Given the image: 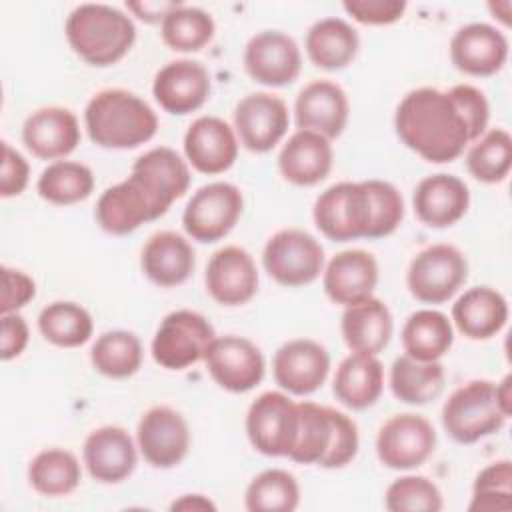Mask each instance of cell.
Returning <instances> with one entry per match:
<instances>
[{
	"mask_svg": "<svg viewBox=\"0 0 512 512\" xmlns=\"http://www.w3.org/2000/svg\"><path fill=\"white\" fill-rule=\"evenodd\" d=\"M394 130L406 148L434 164L456 160L474 142L450 90L430 86L410 90L398 102Z\"/></svg>",
	"mask_w": 512,
	"mask_h": 512,
	"instance_id": "6da1fadb",
	"label": "cell"
},
{
	"mask_svg": "<svg viewBox=\"0 0 512 512\" xmlns=\"http://www.w3.org/2000/svg\"><path fill=\"white\" fill-rule=\"evenodd\" d=\"M84 126L96 146L130 150L154 138L158 116L138 94L126 88H104L88 100Z\"/></svg>",
	"mask_w": 512,
	"mask_h": 512,
	"instance_id": "7a4b0ae2",
	"label": "cell"
},
{
	"mask_svg": "<svg viewBox=\"0 0 512 512\" xmlns=\"http://www.w3.org/2000/svg\"><path fill=\"white\" fill-rule=\"evenodd\" d=\"M64 34L74 54L98 68L120 62L136 42L132 16L96 2L76 6L66 18Z\"/></svg>",
	"mask_w": 512,
	"mask_h": 512,
	"instance_id": "3957f363",
	"label": "cell"
},
{
	"mask_svg": "<svg viewBox=\"0 0 512 512\" xmlns=\"http://www.w3.org/2000/svg\"><path fill=\"white\" fill-rule=\"evenodd\" d=\"M506 420L496 400V384L490 380L466 382L442 406V426L458 444H474L498 432Z\"/></svg>",
	"mask_w": 512,
	"mask_h": 512,
	"instance_id": "277c9868",
	"label": "cell"
},
{
	"mask_svg": "<svg viewBox=\"0 0 512 512\" xmlns=\"http://www.w3.org/2000/svg\"><path fill=\"white\" fill-rule=\"evenodd\" d=\"M216 332L210 320L196 310H174L166 314L152 338V358L166 370H186L204 360Z\"/></svg>",
	"mask_w": 512,
	"mask_h": 512,
	"instance_id": "5b68a950",
	"label": "cell"
},
{
	"mask_svg": "<svg viewBox=\"0 0 512 512\" xmlns=\"http://www.w3.org/2000/svg\"><path fill=\"white\" fill-rule=\"evenodd\" d=\"M262 264L274 282L288 288L306 286L324 272V248L302 228H282L264 244Z\"/></svg>",
	"mask_w": 512,
	"mask_h": 512,
	"instance_id": "8992f818",
	"label": "cell"
},
{
	"mask_svg": "<svg viewBox=\"0 0 512 512\" xmlns=\"http://www.w3.org/2000/svg\"><path fill=\"white\" fill-rule=\"evenodd\" d=\"M468 280V260L452 244L422 248L408 266V292L424 304L448 302Z\"/></svg>",
	"mask_w": 512,
	"mask_h": 512,
	"instance_id": "52a82bcc",
	"label": "cell"
},
{
	"mask_svg": "<svg viewBox=\"0 0 512 512\" xmlns=\"http://www.w3.org/2000/svg\"><path fill=\"white\" fill-rule=\"evenodd\" d=\"M244 210L242 190L230 182H208L200 186L182 212L186 234L200 242L212 244L222 240L238 224Z\"/></svg>",
	"mask_w": 512,
	"mask_h": 512,
	"instance_id": "ba28073f",
	"label": "cell"
},
{
	"mask_svg": "<svg viewBox=\"0 0 512 512\" xmlns=\"http://www.w3.org/2000/svg\"><path fill=\"white\" fill-rule=\"evenodd\" d=\"M312 218L316 228L334 242L366 238L370 224V200L362 182H336L314 202Z\"/></svg>",
	"mask_w": 512,
	"mask_h": 512,
	"instance_id": "9c48e42d",
	"label": "cell"
},
{
	"mask_svg": "<svg viewBox=\"0 0 512 512\" xmlns=\"http://www.w3.org/2000/svg\"><path fill=\"white\" fill-rule=\"evenodd\" d=\"M246 434L256 452L288 458L298 436V402L284 390L260 394L246 412Z\"/></svg>",
	"mask_w": 512,
	"mask_h": 512,
	"instance_id": "30bf717a",
	"label": "cell"
},
{
	"mask_svg": "<svg viewBox=\"0 0 512 512\" xmlns=\"http://www.w3.org/2000/svg\"><path fill=\"white\" fill-rule=\"evenodd\" d=\"M436 430L420 414L404 412L390 416L378 430V460L392 470H414L436 450Z\"/></svg>",
	"mask_w": 512,
	"mask_h": 512,
	"instance_id": "8fae6325",
	"label": "cell"
},
{
	"mask_svg": "<svg viewBox=\"0 0 512 512\" xmlns=\"http://www.w3.org/2000/svg\"><path fill=\"white\" fill-rule=\"evenodd\" d=\"M204 364L212 380L234 394L256 388L266 372L262 350L252 340L236 334L216 336L204 356Z\"/></svg>",
	"mask_w": 512,
	"mask_h": 512,
	"instance_id": "7c38bea8",
	"label": "cell"
},
{
	"mask_svg": "<svg viewBox=\"0 0 512 512\" xmlns=\"http://www.w3.org/2000/svg\"><path fill=\"white\" fill-rule=\"evenodd\" d=\"M190 442L188 422L172 406H152L138 420L136 444L144 460L154 468L178 466L186 458Z\"/></svg>",
	"mask_w": 512,
	"mask_h": 512,
	"instance_id": "4fadbf2b",
	"label": "cell"
},
{
	"mask_svg": "<svg viewBox=\"0 0 512 512\" xmlns=\"http://www.w3.org/2000/svg\"><path fill=\"white\" fill-rule=\"evenodd\" d=\"M234 132L238 142L256 154L270 152L288 132L286 102L270 92H252L234 106Z\"/></svg>",
	"mask_w": 512,
	"mask_h": 512,
	"instance_id": "5bb4252c",
	"label": "cell"
},
{
	"mask_svg": "<svg viewBox=\"0 0 512 512\" xmlns=\"http://www.w3.org/2000/svg\"><path fill=\"white\" fill-rule=\"evenodd\" d=\"M246 74L262 86L292 84L302 70V52L292 36L282 30L254 34L242 54Z\"/></svg>",
	"mask_w": 512,
	"mask_h": 512,
	"instance_id": "9a60e30c",
	"label": "cell"
},
{
	"mask_svg": "<svg viewBox=\"0 0 512 512\" xmlns=\"http://www.w3.org/2000/svg\"><path fill=\"white\" fill-rule=\"evenodd\" d=\"M330 372L328 350L310 338L284 342L272 358L276 384L292 396H308L322 388Z\"/></svg>",
	"mask_w": 512,
	"mask_h": 512,
	"instance_id": "2e32d148",
	"label": "cell"
},
{
	"mask_svg": "<svg viewBox=\"0 0 512 512\" xmlns=\"http://www.w3.org/2000/svg\"><path fill=\"white\" fill-rule=\"evenodd\" d=\"M210 90V72L202 62L190 58L166 62L152 82L154 100L164 112L174 116L200 110L210 98Z\"/></svg>",
	"mask_w": 512,
	"mask_h": 512,
	"instance_id": "e0dca14e",
	"label": "cell"
},
{
	"mask_svg": "<svg viewBox=\"0 0 512 512\" xmlns=\"http://www.w3.org/2000/svg\"><path fill=\"white\" fill-rule=\"evenodd\" d=\"M210 298L222 306H242L258 292V268L248 250L224 246L216 250L204 272Z\"/></svg>",
	"mask_w": 512,
	"mask_h": 512,
	"instance_id": "ac0fdd59",
	"label": "cell"
},
{
	"mask_svg": "<svg viewBox=\"0 0 512 512\" xmlns=\"http://www.w3.org/2000/svg\"><path fill=\"white\" fill-rule=\"evenodd\" d=\"M88 474L102 484H118L132 476L138 464V444L122 426L94 428L82 446Z\"/></svg>",
	"mask_w": 512,
	"mask_h": 512,
	"instance_id": "d6986e66",
	"label": "cell"
},
{
	"mask_svg": "<svg viewBox=\"0 0 512 512\" xmlns=\"http://www.w3.org/2000/svg\"><path fill=\"white\" fill-rule=\"evenodd\" d=\"M80 122L70 108L42 106L22 124V142L40 160H64L80 144Z\"/></svg>",
	"mask_w": 512,
	"mask_h": 512,
	"instance_id": "ffe728a7",
	"label": "cell"
},
{
	"mask_svg": "<svg viewBox=\"0 0 512 512\" xmlns=\"http://www.w3.org/2000/svg\"><path fill=\"white\" fill-rule=\"evenodd\" d=\"M94 216L104 232L124 236L140 228L144 222L160 218L162 214L144 186L130 174L126 180L108 186L100 194Z\"/></svg>",
	"mask_w": 512,
	"mask_h": 512,
	"instance_id": "44dd1931",
	"label": "cell"
},
{
	"mask_svg": "<svg viewBox=\"0 0 512 512\" xmlns=\"http://www.w3.org/2000/svg\"><path fill=\"white\" fill-rule=\"evenodd\" d=\"M450 60L468 76H492L508 60V38L486 22L464 24L450 40Z\"/></svg>",
	"mask_w": 512,
	"mask_h": 512,
	"instance_id": "7402d4cb",
	"label": "cell"
},
{
	"mask_svg": "<svg viewBox=\"0 0 512 512\" xmlns=\"http://www.w3.org/2000/svg\"><path fill=\"white\" fill-rule=\"evenodd\" d=\"M350 116L344 88L332 80H312L296 96L294 120L298 130H312L328 140L338 138Z\"/></svg>",
	"mask_w": 512,
	"mask_h": 512,
	"instance_id": "603a6c76",
	"label": "cell"
},
{
	"mask_svg": "<svg viewBox=\"0 0 512 512\" xmlns=\"http://www.w3.org/2000/svg\"><path fill=\"white\" fill-rule=\"evenodd\" d=\"M238 146L234 128L218 116L192 120L184 134L186 162L208 176L230 170L238 158Z\"/></svg>",
	"mask_w": 512,
	"mask_h": 512,
	"instance_id": "cb8c5ba5",
	"label": "cell"
},
{
	"mask_svg": "<svg viewBox=\"0 0 512 512\" xmlns=\"http://www.w3.org/2000/svg\"><path fill=\"white\" fill-rule=\"evenodd\" d=\"M190 164L172 148L158 146L142 156H138L132 164L130 174L144 186L160 214L164 216L170 206L182 198L190 188Z\"/></svg>",
	"mask_w": 512,
	"mask_h": 512,
	"instance_id": "d4e9b609",
	"label": "cell"
},
{
	"mask_svg": "<svg viewBox=\"0 0 512 512\" xmlns=\"http://www.w3.org/2000/svg\"><path fill=\"white\" fill-rule=\"evenodd\" d=\"M416 218L430 228L454 226L470 208V190L454 174L438 172L422 178L412 194Z\"/></svg>",
	"mask_w": 512,
	"mask_h": 512,
	"instance_id": "484cf974",
	"label": "cell"
},
{
	"mask_svg": "<svg viewBox=\"0 0 512 512\" xmlns=\"http://www.w3.org/2000/svg\"><path fill=\"white\" fill-rule=\"evenodd\" d=\"M378 284L376 258L360 248L334 254L322 272V288L326 296L340 306H352L374 294Z\"/></svg>",
	"mask_w": 512,
	"mask_h": 512,
	"instance_id": "4316f807",
	"label": "cell"
},
{
	"mask_svg": "<svg viewBox=\"0 0 512 512\" xmlns=\"http://www.w3.org/2000/svg\"><path fill=\"white\" fill-rule=\"evenodd\" d=\"M140 266L152 284L160 288H174L192 276L196 268V254L182 234L162 230L146 240L140 254Z\"/></svg>",
	"mask_w": 512,
	"mask_h": 512,
	"instance_id": "83f0119b",
	"label": "cell"
},
{
	"mask_svg": "<svg viewBox=\"0 0 512 512\" xmlns=\"http://www.w3.org/2000/svg\"><path fill=\"white\" fill-rule=\"evenodd\" d=\"M334 150L328 138L312 130H296L278 154L282 178L294 186H316L332 170Z\"/></svg>",
	"mask_w": 512,
	"mask_h": 512,
	"instance_id": "f1b7e54d",
	"label": "cell"
},
{
	"mask_svg": "<svg viewBox=\"0 0 512 512\" xmlns=\"http://www.w3.org/2000/svg\"><path fill=\"white\" fill-rule=\"evenodd\" d=\"M508 322V302L490 286L468 288L452 304V324L470 340H488Z\"/></svg>",
	"mask_w": 512,
	"mask_h": 512,
	"instance_id": "f546056e",
	"label": "cell"
},
{
	"mask_svg": "<svg viewBox=\"0 0 512 512\" xmlns=\"http://www.w3.org/2000/svg\"><path fill=\"white\" fill-rule=\"evenodd\" d=\"M340 332L352 352L378 356L392 338L394 318L380 298L370 296L344 308Z\"/></svg>",
	"mask_w": 512,
	"mask_h": 512,
	"instance_id": "4dcf8cb0",
	"label": "cell"
},
{
	"mask_svg": "<svg viewBox=\"0 0 512 512\" xmlns=\"http://www.w3.org/2000/svg\"><path fill=\"white\" fill-rule=\"evenodd\" d=\"M384 390V366L374 354L352 352L334 374L332 392L340 404L350 410L374 406Z\"/></svg>",
	"mask_w": 512,
	"mask_h": 512,
	"instance_id": "1f68e13d",
	"label": "cell"
},
{
	"mask_svg": "<svg viewBox=\"0 0 512 512\" xmlns=\"http://www.w3.org/2000/svg\"><path fill=\"white\" fill-rule=\"evenodd\" d=\"M304 48L316 68L334 72L352 64L360 48V36L344 18L328 16L308 28Z\"/></svg>",
	"mask_w": 512,
	"mask_h": 512,
	"instance_id": "d6a6232c",
	"label": "cell"
},
{
	"mask_svg": "<svg viewBox=\"0 0 512 512\" xmlns=\"http://www.w3.org/2000/svg\"><path fill=\"white\" fill-rule=\"evenodd\" d=\"M400 340L406 356L420 362L440 360L454 344V326L444 312L422 308L406 318Z\"/></svg>",
	"mask_w": 512,
	"mask_h": 512,
	"instance_id": "836d02e7",
	"label": "cell"
},
{
	"mask_svg": "<svg viewBox=\"0 0 512 512\" xmlns=\"http://www.w3.org/2000/svg\"><path fill=\"white\" fill-rule=\"evenodd\" d=\"M446 372L440 360L420 362L406 354L398 356L390 368V390L396 400L422 406L436 400L444 390Z\"/></svg>",
	"mask_w": 512,
	"mask_h": 512,
	"instance_id": "e575fe53",
	"label": "cell"
},
{
	"mask_svg": "<svg viewBox=\"0 0 512 512\" xmlns=\"http://www.w3.org/2000/svg\"><path fill=\"white\" fill-rule=\"evenodd\" d=\"M82 480L78 458L64 448H46L28 464V482L42 496H68Z\"/></svg>",
	"mask_w": 512,
	"mask_h": 512,
	"instance_id": "d590c367",
	"label": "cell"
},
{
	"mask_svg": "<svg viewBox=\"0 0 512 512\" xmlns=\"http://www.w3.org/2000/svg\"><path fill=\"white\" fill-rule=\"evenodd\" d=\"M36 192L54 206L78 204L94 192V174L82 162L56 160L40 172Z\"/></svg>",
	"mask_w": 512,
	"mask_h": 512,
	"instance_id": "8d00e7d4",
	"label": "cell"
},
{
	"mask_svg": "<svg viewBox=\"0 0 512 512\" xmlns=\"http://www.w3.org/2000/svg\"><path fill=\"white\" fill-rule=\"evenodd\" d=\"M40 334L54 346L78 348L92 338V314L78 302L56 300L38 314Z\"/></svg>",
	"mask_w": 512,
	"mask_h": 512,
	"instance_id": "74e56055",
	"label": "cell"
},
{
	"mask_svg": "<svg viewBox=\"0 0 512 512\" xmlns=\"http://www.w3.org/2000/svg\"><path fill=\"white\" fill-rule=\"evenodd\" d=\"M144 350L140 338L130 330H108L90 348V362L96 372L108 378L134 376L142 366Z\"/></svg>",
	"mask_w": 512,
	"mask_h": 512,
	"instance_id": "f35d334b",
	"label": "cell"
},
{
	"mask_svg": "<svg viewBox=\"0 0 512 512\" xmlns=\"http://www.w3.org/2000/svg\"><path fill=\"white\" fill-rule=\"evenodd\" d=\"M334 434V408L298 402V436L288 458L298 464H320Z\"/></svg>",
	"mask_w": 512,
	"mask_h": 512,
	"instance_id": "ab89813d",
	"label": "cell"
},
{
	"mask_svg": "<svg viewBox=\"0 0 512 512\" xmlns=\"http://www.w3.org/2000/svg\"><path fill=\"white\" fill-rule=\"evenodd\" d=\"M214 32L216 24L210 12L184 2L160 24L162 42L174 52H198L214 38Z\"/></svg>",
	"mask_w": 512,
	"mask_h": 512,
	"instance_id": "60d3db41",
	"label": "cell"
},
{
	"mask_svg": "<svg viewBox=\"0 0 512 512\" xmlns=\"http://www.w3.org/2000/svg\"><path fill=\"white\" fill-rule=\"evenodd\" d=\"M300 504V486L288 470L268 468L256 474L244 492L248 512H292Z\"/></svg>",
	"mask_w": 512,
	"mask_h": 512,
	"instance_id": "b9f144b4",
	"label": "cell"
},
{
	"mask_svg": "<svg viewBox=\"0 0 512 512\" xmlns=\"http://www.w3.org/2000/svg\"><path fill=\"white\" fill-rule=\"evenodd\" d=\"M512 166V138L504 128L486 130L466 152V168L484 184L506 180Z\"/></svg>",
	"mask_w": 512,
	"mask_h": 512,
	"instance_id": "7bdbcfd3",
	"label": "cell"
},
{
	"mask_svg": "<svg viewBox=\"0 0 512 512\" xmlns=\"http://www.w3.org/2000/svg\"><path fill=\"white\" fill-rule=\"evenodd\" d=\"M470 512H494L512 510V462L508 458L498 460L482 468L472 486Z\"/></svg>",
	"mask_w": 512,
	"mask_h": 512,
	"instance_id": "ee69618b",
	"label": "cell"
},
{
	"mask_svg": "<svg viewBox=\"0 0 512 512\" xmlns=\"http://www.w3.org/2000/svg\"><path fill=\"white\" fill-rule=\"evenodd\" d=\"M390 512H440L444 506L440 488L426 476L408 474L396 478L384 494Z\"/></svg>",
	"mask_w": 512,
	"mask_h": 512,
	"instance_id": "f6af8a7d",
	"label": "cell"
},
{
	"mask_svg": "<svg viewBox=\"0 0 512 512\" xmlns=\"http://www.w3.org/2000/svg\"><path fill=\"white\" fill-rule=\"evenodd\" d=\"M370 200V224H368V240L386 238L404 220V198L400 190L386 180L370 178L364 180Z\"/></svg>",
	"mask_w": 512,
	"mask_h": 512,
	"instance_id": "bcb514c9",
	"label": "cell"
},
{
	"mask_svg": "<svg viewBox=\"0 0 512 512\" xmlns=\"http://www.w3.org/2000/svg\"><path fill=\"white\" fill-rule=\"evenodd\" d=\"M358 446H360V438H358V426L356 422L334 408V434H332V444L328 454L322 458V462L318 466L334 470V468H344L346 464H350L356 454H358Z\"/></svg>",
	"mask_w": 512,
	"mask_h": 512,
	"instance_id": "7dc6e473",
	"label": "cell"
},
{
	"mask_svg": "<svg viewBox=\"0 0 512 512\" xmlns=\"http://www.w3.org/2000/svg\"><path fill=\"white\" fill-rule=\"evenodd\" d=\"M404 0H346L344 12L360 24L386 26L400 20L406 12Z\"/></svg>",
	"mask_w": 512,
	"mask_h": 512,
	"instance_id": "c3c4849f",
	"label": "cell"
},
{
	"mask_svg": "<svg viewBox=\"0 0 512 512\" xmlns=\"http://www.w3.org/2000/svg\"><path fill=\"white\" fill-rule=\"evenodd\" d=\"M450 94L458 102L468 122L472 138L478 140L486 132L488 120H490V106L484 92L472 84H456L450 88Z\"/></svg>",
	"mask_w": 512,
	"mask_h": 512,
	"instance_id": "681fc988",
	"label": "cell"
},
{
	"mask_svg": "<svg viewBox=\"0 0 512 512\" xmlns=\"http://www.w3.org/2000/svg\"><path fill=\"white\" fill-rule=\"evenodd\" d=\"M2 300L0 312L10 314L24 308L36 296V282L24 270L2 266Z\"/></svg>",
	"mask_w": 512,
	"mask_h": 512,
	"instance_id": "f907efd6",
	"label": "cell"
},
{
	"mask_svg": "<svg viewBox=\"0 0 512 512\" xmlns=\"http://www.w3.org/2000/svg\"><path fill=\"white\" fill-rule=\"evenodd\" d=\"M30 180L28 160L12 148L8 142H2V170H0V196L12 198L20 196Z\"/></svg>",
	"mask_w": 512,
	"mask_h": 512,
	"instance_id": "816d5d0a",
	"label": "cell"
},
{
	"mask_svg": "<svg viewBox=\"0 0 512 512\" xmlns=\"http://www.w3.org/2000/svg\"><path fill=\"white\" fill-rule=\"evenodd\" d=\"M30 340V328L28 322L24 320V316H20L18 312H10V314H2V322H0V358L4 362L18 358Z\"/></svg>",
	"mask_w": 512,
	"mask_h": 512,
	"instance_id": "f5cc1de1",
	"label": "cell"
},
{
	"mask_svg": "<svg viewBox=\"0 0 512 512\" xmlns=\"http://www.w3.org/2000/svg\"><path fill=\"white\" fill-rule=\"evenodd\" d=\"M180 4L182 2H174V0H140V2H126V10L146 24H162V20Z\"/></svg>",
	"mask_w": 512,
	"mask_h": 512,
	"instance_id": "db71d44e",
	"label": "cell"
},
{
	"mask_svg": "<svg viewBox=\"0 0 512 512\" xmlns=\"http://www.w3.org/2000/svg\"><path fill=\"white\" fill-rule=\"evenodd\" d=\"M170 510H184V512H208V510H216V504L210 500V498H206L204 494H184V496H180L178 500H174L172 504H170Z\"/></svg>",
	"mask_w": 512,
	"mask_h": 512,
	"instance_id": "11a10c76",
	"label": "cell"
},
{
	"mask_svg": "<svg viewBox=\"0 0 512 512\" xmlns=\"http://www.w3.org/2000/svg\"><path fill=\"white\" fill-rule=\"evenodd\" d=\"M496 400L500 404V408L504 410L506 416H510L512 412V376L506 374L502 378V382L496 384Z\"/></svg>",
	"mask_w": 512,
	"mask_h": 512,
	"instance_id": "9f6ffc18",
	"label": "cell"
}]
</instances>
